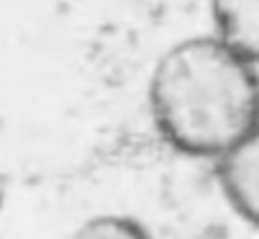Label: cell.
Here are the masks:
<instances>
[{
    "label": "cell",
    "mask_w": 259,
    "mask_h": 239,
    "mask_svg": "<svg viewBox=\"0 0 259 239\" xmlns=\"http://www.w3.org/2000/svg\"><path fill=\"white\" fill-rule=\"evenodd\" d=\"M211 164L223 201L241 221L259 228V123Z\"/></svg>",
    "instance_id": "cell-2"
},
{
    "label": "cell",
    "mask_w": 259,
    "mask_h": 239,
    "mask_svg": "<svg viewBox=\"0 0 259 239\" xmlns=\"http://www.w3.org/2000/svg\"><path fill=\"white\" fill-rule=\"evenodd\" d=\"M148 112L168 148L214 162L259 123V66L211 32L178 39L150 71Z\"/></svg>",
    "instance_id": "cell-1"
},
{
    "label": "cell",
    "mask_w": 259,
    "mask_h": 239,
    "mask_svg": "<svg viewBox=\"0 0 259 239\" xmlns=\"http://www.w3.org/2000/svg\"><path fill=\"white\" fill-rule=\"evenodd\" d=\"M68 239H157L146 223L130 214H96L82 221Z\"/></svg>",
    "instance_id": "cell-4"
},
{
    "label": "cell",
    "mask_w": 259,
    "mask_h": 239,
    "mask_svg": "<svg viewBox=\"0 0 259 239\" xmlns=\"http://www.w3.org/2000/svg\"><path fill=\"white\" fill-rule=\"evenodd\" d=\"M211 34L259 66V0H209Z\"/></svg>",
    "instance_id": "cell-3"
}]
</instances>
